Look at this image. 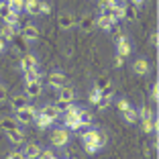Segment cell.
Masks as SVG:
<instances>
[{"label":"cell","instance_id":"7bdbcfd3","mask_svg":"<svg viewBox=\"0 0 159 159\" xmlns=\"http://www.w3.org/2000/svg\"><path fill=\"white\" fill-rule=\"evenodd\" d=\"M4 51H6V41H4L2 37H0V55H2Z\"/></svg>","mask_w":159,"mask_h":159},{"label":"cell","instance_id":"603a6c76","mask_svg":"<svg viewBox=\"0 0 159 159\" xmlns=\"http://www.w3.org/2000/svg\"><path fill=\"white\" fill-rule=\"evenodd\" d=\"M16 31H19L16 27H10V25H2V27H0V37H2L6 43H8L10 39L14 37V33H16Z\"/></svg>","mask_w":159,"mask_h":159},{"label":"cell","instance_id":"f6af8a7d","mask_svg":"<svg viewBox=\"0 0 159 159\" xmlns=\"http://www.w3.org/2000/svg\"><path fill=\"white\" fill-rule=\"evenodd\" d=\"M143 2H145V0H131V4H133V6H141Z\"/></svg>","mask_w":159,"mask_h":159},{"label":"cell","instance_id":"e0dca14e","mask_svg":"<svg viewBox=\"0 0 159 159\" xmlns=\"http://www.w3.org/2000/svg\"><path fill=\"white\" fill-rule=\"evenodd\" d=\"M39 4H41V0H25V12L31 14V16H41L39 14Z\"/></svg>","mask_w":159,"mask_h":159},{"label":"cell","instance_id":"d6a6232c","mask_svg":"<svg viewBox=\"0 0 159 159\" xmlns=\"http://www.w3.org/2000/svg\"><path fill=\"white\" fill-rule=\"evenodd\" d=\"M137 114H139V120H143V118H151L153 116V112H151L149 106H141L139 110H137Z\"/></svg>","mask_w":159,"mask_h":159},{"label":"cell","instance_id":"836d02e7","mask_svg":"<svg viewBox=\"0 0 159 159\" xmlns=\"http://www.w3.org/2000/svg\"><path fill=\"white\" fill-rule=\"evenodd\" d=\"M126 108H131V102H129L126 98H118V100H116V110L122 114V112L126 110Z\"/></svg>","mask_w":159,"mask_h":159},{"label":"cell","instance_id":"8d00e7d4","mask_svg":"<svg viewBox=\"0 0 159 159\" xmlns=\"http://www.w3.org/2000/svg\"><path fill=\"white\" fill-rule=\"evenodd\" d=\"M84 151L86 153H90V155H94V153H98V151H102L98 145H94V143H84Z\"/></svg>","mask_w":159,"mask_h":159},{"label":"cell","instance_id":"f1b7e54d","mask_svg":"<svg viewBox=\"0 0 159 159\" xmlns=\"http://www.w3.org/2000/svg\"><path fill=\"white\" fill-rule=\"evenodd\" d=\"M0 126H2L4 131H10V129H16V126H19V122L14 120V118L4 116V118H0Z\"/></svg>","mask_w":159,"mask_h":159},{"label":"cell","instance_id":"ac0fdd59","mask_svg":"<svg viewBox=\"0 0 159 159\" xmlns=\"http://www.w3.org/2000/svg\"><path fill=\"white\" fill-rule=\"evenodd\" d=\"M33 122H35V125H37V129H41V131H45V129H49V126L53 125V120H51V118L43 116V114L39 112V110H37V114H35Z\"/></svg>","mask_w":159,"mask_h":159},{"label":"cell","instance_id":"4fadbf2b","mask_svg":"<svg viewBox=\"0 0 159 159\" xmlns=\"http://www.w3.org/2000/svg\"><path fill=\"white\" fill-rule=\"evenodd\" d=\"M41 149H43V147L39 145V143H27L25 149H23V155L27 159H37V155L41 153Z\"/></svg>","mask_w":159,"mask_h":159},{"label":"cell","instance_id":"f546056e","mask_svg":"<svg viewBox=\"0 0 159 159\" xmlns=\"http://www.w3.org/2000/svg\"><path fill=\"white\" fill-rule=\"evenodd\" d=\"M112 104V96H100V100L96 102V108L98 110H104V108H108Z\"/></svg>","mask_w":159,"mask_h":159},{"label":"cell","instance_id":"9c48e42d","mask_svg":"<svg viewBox=\"0 0 159 159\" xmlns=\"http://www.w3.org/2000/svg\"><path fill=\"white\" fill-rule=\"evenodd\" d=\"M57 23H59V29H61V31H71V29L75 27V16L71 12H61Z\"/></svg>","mask_w":159,"mask_h":159},{"label":"cell","instance_id":"ab89813d","mask_svg":"<svg viewBox=\"0 0 159 159\" xmlns=\"http://www.w3.org/2000/svg\"><path fill=\"white\" fill-rule=\"evenodd\" d=\"M157 43H159V35H157V31H153V33L149 35V45L151 47H157Z\"/></svg>","mask_w":159,"mask_h":159},{"label":"cell","instance_id":"484cf974","mask_svg":"<svg viewBox=\"0 0 159 159\" xmlns=\"http://www.w3.org/2000/svg\"><path fill=\"white\" fill-rule=\"evenodd\" d=\"M25 75V82H35V80H41V71L39 67H31V70H25L23 71Z\"/></svg>","mask_w":159,"mask_h":159},{"label":"cell","instance_id":"b9f144b4","mask_svg":"<svg viewBox=\"0 0 159 159\" xmlns=\"http://www.w3.org/2000/svg\"><path fill=\"white\" fill-rule=\"evenodd\" d=\"M114 66L120 70L122 66H125V57H120V55H114Z\"/></svg>","mask_w":159,"mask_h":159},{"label":"cell","instance_id":"8992f818","mask_svg":"<svg viewBox=\"0 0 159 159\" xmlns=\"http://www.w3.org/2000/svg\"><path fill=\"white\" fill-rule=\"evenodd\" d=\"M133 74L135 75H141V78H145V75L151 74V63L145 59V57H137L133 61Z\"/></svg>","mask_w":159,"mask_h":159},{"label":"cell","instance_id":"7a4b0ae2","mask_svg":"<svg viewBox=\"0 0 159 159\" xmlns=\"http://www.w3.org/2000/svg\"><path fill=\"white\" fill-rule=\"evenodd\" d=\"M82 143H94V145H98L100 149H104V145H106V135L100 133L98 129H88V131L82 133Z\"/></svg>","mask_w":159,"mask_h":159},{"label":"cell","instance_id":"44dd1931","mask_svg":"<svg viewBox=\"0 0 159 159\" xmlns=\"http://www.w3.org/2000/svg\"><path fill=\"white\" fill-rule=\"evenodd\" d=\"M94 16L92 14H86V16H82V20H80V29L84 31V33H92L94 31Z\"/></svg>","mask_w":159,"mask_h":159},{"label":"cell","instance_id":"d6986e66","mask_svg":"<svg viewBox=\"0 0 159 159\" xmlns=\"http://www.w3.org/2000/svg\"><path fill=\"white\" fill-rule=\"evenodd\" d=\"M137 16H139V12H137V6H133V4H122V19L133 20V23H135Z\"/></svg>","mask_w":159,"mask_h":159},{"label":"cell","instance_id":"3957f363","mask_svg":"<svg viewBox=\"0 0 159 159\" xmlns=\"http://www.w3.org/2000/svg\"><path fill=\"white\" fill-rule=\"evenodd\" d=\"M35 114H37V108H35L33 104H27L25 108L16 110L14 120L19 122V125H31V122H33V118H35Z\"/></svg>","mask_w":159,"mask_h":159},{"label":"cell","instance_id":"74e56055","mask_svg":"<svg viewBox=\"0 0 159 159\" xmlns=\"http://www.w3.org/2000/svg\"><path fill=\"white\" fill-rule=\"evenodd\" d=\"M51 12V4H49V2H45V0H41V4H39V14H49Z\"/></svg>","mask_w":159,"mask_h":159},{"label":"cell","instance_id":"7402d4cb","mask_svg":"<svg viewBox=\"0 0 159 159\" xmlns=\"http://www.w3.org/2000/svg\"><path fill=\"white\" fill-rule=\"evenodd\" d=\"M78 120L82 122L86 129H88V126L92 125L94 116H92V112H90V110H86V108H80V110H78Z\"/></svg>","mask_w":159,"mask_h":159},{"label":"cell","instance_id":"d4e9b609","mask_svg":"<svg viewBox=\"0 0 159 159\" xmlns=\"http://www.w3.org/2000/svg\"><path fill=\"white\" fill-rule=\"evenodd\" d=\"M110 86H112V82H110V78H106V75H102V78H98L96 82H94V88L98 90L100 94H102L106 88H110Z\"/></svg>","mask_w":159,"mask_h":159},{"label":"cell","instance_id":"1f68e13d","mask_svg":"<svg viewBox=\"0 0 159 159\" xmlns=\"http://www.w3.org/2000/svg\"><path fill=\"white\" fill-rule=\"evenodd\" d=\"M10 12H12V10H10L8 2H6V0H0V19L4 20V19H6V16H8Z\"/></svg>","mask_w":159,"mask_h":159},{"label":"cell","instance_id":"e575fe53","mask_svg":"<svg viewBox=\"0 0 159 159\" xmlns=\"http://www.w3.org/2000/svg\"><path fill=\"white\" fill-rule=\"evenodd\" d=\"M100 96H102V94H100V92H98L96 88H92V90H90V94H88V102L96 106V102L100 100Z\"/></svg>","mask_w":159,"mask_h":159},{"label":"cell","instance_id":"ba28073f","mask_svg":"<svg viewBox=\"0 0 159 159\" xmlns=\"http://www.w3.org/2000/svg\"><path fill=\"white\" fill-rule=\"evenodd\" d=\"M67 84V75L63 74V71H51L49 74V86L55 90H59L61 86H66Z\"/></svg>","mask_w":159,"mask_h":159},{"label":"cell","instance_id":"ee69618b","mask_svg":"<svg viewBox=\"0 0 159 159\" xmlns=\"http://www.w3.org/2000/svg\"><path fill=\"white\" fill-rule=\"evenodd\" d=\"M4 98H6V88H4V86H0V102H2Z\"/></svg>","mask_w":159,"mask_h":159},{"label":"cell","instance_id":"52a82bcc","mask_svg":"<svg viewBox=\"0 0 159 159\" xmlns=\"http://www.w3.org/2000/svg\"><path fill=\"white\" fill-rule=\"evenodd\" d=\"M43 92V86H41V80H35V82H25V94L29 98H39Z\"/></svg>","mask_w":159,"mask_h":159},{"label":"cell","instance_id":"277c9868","mask_svg":"<svg viewBox=\"0 0 159 159\" xmlns=\"http://www.w3.org/2000/svg\"><path fill=\"white\" fill-rule=\"evenodd\" d=\"M94 25L98 29H102V31H106V33H112L114 29L118 27V25L108 16V12H100L98 16H94Z\"/></svg>","mask_w":159,"mask_h":159},{"label":"cell","instance_id":"30bf717a","mask_svg":"<svg viewBox=\"0 0 159 159\" xmlns=\"http://www.w3.org/2000/svg\"><path fill=\"white\" fill-rule=\"evenodd\" d=\"M20 35H23V39L27 43H33L39 39V29L35 27V25H25L23 29H20Z\"/></svg>","mask_w":159,"mask_h":159},{"label":"cell","instance_id":"60d3db41","mask_svg":"<svg viewBox=\"0 0 159 159\" xmlns=\"http://www.w3.org/2000/svg\"><path fill=\"white\" fill-rule=\"evenodd\" d=\"M6 159H27V157L23 155V151H12V153H8Z\"/></svg>","mask_w":159,"mask_h":159},{"label":"cell","instance_id":"7c38bea8","mask_svg":"<svg viewBox=\"0 0 159 159\" xmlns=\"http://www.w3.org/2000/svg\"><path fill=\"white\" fill-rule=\"evenodd\" d=\"M29 100H31V98H29L27 94H19V96H12V100H10V108H12L14 112H16V110L25 108L27 104H31Z\"/></svg>","mask_w":159,"mask_h":159},{"label":"cell","instance_id":"6da1fadb","mask_svg":"<svg viewBox=\"0 0 159 159\" xmlns=\"http://www.w3.org/2000/svg\"><path fill=\"white\" fill-rule=\"evenodd\" d=\"M70 131H67L66 126L61 125V126H57V129H53V133H51V137H49V141H51V145L53 147H57V149H61V147H66L67 143H70Z\"/></svg>","mask_w":159,"mask_h":159},{"label":"cell","instance_id":"2e32d148","mask_svg":"<svg viewBox=\"0 0 159 159\" xmlns=\"http://www.w3.org/2000/svg\"><path fill=\"white\" fill-rule=\"evenodd\" d=\"M39 112H41L43 116L51 118L53 122H55L57 118H59V110H57V108L53 106V104H45V106H41V108H39Z\"/></svg>","mask_w":159,"mask_h":159},{"label":"cell","instance_id":"4316f807","mask_svg":"<svg viewBox=\"0 0 159 159\" xmlns=\"http://www.w3.org/2000/svg\"><path fill=\"white\" fill-rule=\"evenodd\" d=\"M4 25H10V27H16V29H19V25H20V14L19 12H10L8 16L4 19Z\"/></svg>","mask_w":159,"mask_h":159},{"label":"cell","instance_id":"d590c367","mask_svg":"<svg viewBox=\"0 0 159 159\" xmlns=\"http://www.w3.org/2000/svg\"><path fill=\"white\" fill-rule=\"evenodd\" d=\"M37 159H57V155L53 153V149H41V153L37 155Z\"/></svg>","mask_w":159,"mask_h":159},{"label":"cell","instance_id":"cb8c5ba5","mask_svg":"<svg viewBox=\"0 0 159 159\" xmlns=\"http://www.w3.org/2000/svg\"><path fill=\"white\" fill-rule=\"evenodd\" d=\"M122 118H125V122H129V125H135L137 120H139V114H137V108H126L125 112H122Z\"/></svg>","mask_w":159,"mask_h":159},{"label":"cell","instance_id":"bcb514c9","mask_svg":"<svg viewBox=\"0 0 159 159\" xmlns=\"http://www.w3.org/2000/svg\"><path fill=\"white\" fill-rule=\"evenodd\" d=\"M112 2L114 4H122V0H112Z\"/></svg>","mask_w":159,"mask_h":159},{"label":"cell","instance_id":"9a60e30c","mask_svg":"<svg viewBox=\"0 0 159 159\" xmlns=\"http://www.w3.org/2000/svg\"><path fill=\"white\" fill-rule=\"evenodd\" d=\"M4 133H6V139H8L12 145H20L25 141V135H23V131H20L19 126H16V129H10V131H4Z\"/></svg>","mask_w":159,"mask_h":159},{"label":"cell","instance_id":"4dcf8cb0","mask_svg":"<svg viewBox=\"0 0 159 159\" xmlns=\"http://www.w3.org/2000/svg\"><path fill=\"white\" fill-rule=\"evenodd\" d=\"M71 104H74V102H67V100H61V98H57L55 102H53V106H55L57 110H59V112H66V110L71 106Z\"/></svg>","mask_w":159,"mask_h":159},{"label":"cell","instance_id":"8fae6325","mask_svg":"<svg viewBox=\"0 0 159 159\" xmlns=\"http://www.w3.org/2000/svg\"><path fill=\"white\" fill-rule=\"evenodd\" d=\"M20 71L25 70H31V67H39V59L37 55H33V53H25L23 57H20Z\"/></svg>","mask_w":159,"mask_h":159},{"label":"cell","instance_id":"5bb4252c","mask_svg":"<svg viewBox=\"0 0 159 159\" xmlns=\"http://www.w3.org/2000/svg\"><path fill=\"white\" fill-rule=\"evenodd\" d=\"M57 98H61V100H67V102H74L75 100V90L71 88V86H61L59 90H57Z\"/></svg>","mask_w":159,"mask_h":159},{"label":"cell","instance_id":"83f0119b","mask_svg":"<svg viewBox=\"0 0 159 159\" xmlns=\"http://www.w3.org/2000/svg\"><path fill=\"white\" fill-rule=\"evenodd\" d=\"M6 2H8V6H10V10H12V12H23L25 10V0H6Z\"/></svg>","mask_w":159,"mask_h":159},{"label":"cell","instance_id":"5b68a950","mask_svg":"<svg viewBox=\"0 0 159 159\" xmlns=\"http://www.w3.org/2000/svg\"><path fill=\"white\" fill-rule=\"evenodd\" d=\"M116 55H120V57L131 55V41H129L126 33H118V37H116Z\"/></svg>","mask_w":159,"mask_h":159},{"label":"cell","instance_id":"f35d334b","mask_svg":"<svg viewBox=\"0 0 159 159\" xmlns=\"http://www.w3.org/2000/svg\"><path fill=\"white\" fill-rule=\"evenodd\" d=\"M151 98H153V102L159 100V84L157 82H153V86H151Z\"/></svg>","mask_w":159,"mask_h":159},{"label":"cell","instance_id":"ffe728a7","mask_svg":"<svg viewBox=\"0 0 159 159\" xmlns=\"http://www.w3.org/2000/svg\"><path fill=\"white\" fill-rule=\"evenodd\" d=\"M141 129H143V133H147V135L155 133V131H157V120H155V116L143 118V120H141Z\"/></svg>","mask_w":159,"mask_h":159}]
</instances>
